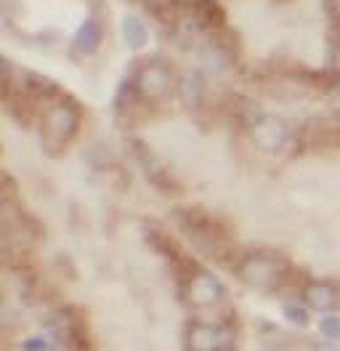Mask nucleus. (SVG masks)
I'll use <instances>...</instances> for the list:
<instances>
[{"mask_svg":"<svg viewBox=\"0 0 340 351\" xmlns=\"http://www.w3.org/2000/svg\"><path fill=\"white\" fill-rule=\"evenodd\" d=\"M236 277L255 293H276L290 277V263L274 250H250L236 261Z\"/></svg>","mask_w":340,"mask_h":351,"instance_id":"obj_1","label":"nucleus"},{"mask_svg":"<svg viewBox=\"0 0 340 351\" xmlns=\"http://www.w3.org/2000/svg\"><path fill=\"white\" fill-rule=\"evenodd\" d=\"M80 117H83V112H80L75 99L59 96V99L48 101V107L42 110L40 117L42 147L53 154L62 152L80 131Z\"/></svg>","mask_w":340,"mask_h":351,"instance_id":"obj_2","label":"nucleus"},{"mask_svg":"<svg viewBox=\"0 0 340 351\" xmlns=\"http://www.w3.org/2000/svg\"><path fill=\"white\" fill-rule=\"evenodd\" d=\"M178 80L181 77L175 75V66L162 56H154L136 66L130 88H133V96L141 99L144 104H160L178 90Z\"/></svg>","mask_w":340,"mask_h":351,"instance_id":"obj_3","label":"nucleus"},{"mask_svg":"<svg viewBox=\"0 0 340 351\" xmlns=\"http://www.w3.org/2000/svg\"><path fill=\"white\" fill-rule=\"evenodd\" d=\"M184 298L191 308L208 311V308L221 306L226 301V287L210 269L194 266V269H189L186 282H184Z\"/></svg>","mask_w":340,"mask_h":351,"instance_id":"obj_4","label":"nucleus"},{"mask_svg":"<svg viewBox=\"0 0 340 351\" xmlns=\"http://www.w3.org/2000/svg\"><path fill=\"white\" fill-rule=\"evenodd\" d=\"M181 229H184V234L189 237L191 245H194L197 250L208 253L210 258H223V256H226V250H229L226 237H223V232H221L210 219H205V216H199V213H184V216H181Z\"/></svg>","mask_w":340,"mask_h":351,"instance_id":"obj_5","label":"nucleus"},{"mask_svg":"<svg viewBox=\"0 0 340 351\" xmlns=\"http://www.w3.org/2000/svg\"><path fill=\"white\" fill-rule=\"evenodd\" d=\"M250 138L263 154H284L293 144V128L279 114H258L250 125Z\"/></svg>","mask_w":340,"mask_h":351,"instance_id":"obj_6","label":"nucleus"},{"mask_svg":"<svg viewBox=\"0 0 340 351\" xmlns=\"http://www.w3.org/2000/svg\"><path fill=\"white\" fill-rule=\"evenodd\" d=\"M184 349L186 351H234L232 330L215 322L194 319L184 330Z\"/></svg>","mask_w":340,"mask_h":351,"instance_id":"obj_7","label":"nucleus"},{"mask_svg":"<svg viewBox=\"0 0 340 351\" xmlns=\"http://www.w3.org/2000/svg\"><path fill=\"white\" fill-rule=\"evenodd\" d=\"M300 301L308 306V311H317V314H335L340 308V290L335 282H327V280H311L306 282L303 293H300Z\"/></svg>","mask_w":340,"mask_h":351,"instance_id":"obj_8","label":"nucleus"},{"mask_svg":"<svg viewBox=\"0 0 340 351\" xmlns=\"http://www.w3.org/2000/svg\"><path fill=\"white\" fill-rule=\"evenodd\" d=\"M101 40H104V24H101V19H96V16H88L77 27L75 38H72V51L77 56H93L99 51Z\"/></svg>","mask_w":340,"mask_h":351,"instance_id":"obj_9","label":"nucleus"},{"mask_svg":"<svg viewBox=\"0 0 340 351\" xmlns=\"http://www.w3.org/2000/svg\"><path fill=\"white\" fill-rule=\"evenodd\" d=\"M189 16L202 29H215L223 24V8L218 0H189Z\"/></svg>","mask_w":340,"mask_h":351,"instance_id":"obj_10","label":"nucleus"},{"mask_svg":"<svg viewBox=\"0 0 340 351\" xmlns=\"http://www.w3.org/2000/svg\"><path fill=\"white\" fill-rule=\"evenodd\" d=\"M123 40H125L130 51H141L149 43V27L144 24L141 16L127 14L125 19H123Z\"/></svg>","mask_w":340,"mask_h":351,"instance_id":"obj_11","label":"nucleus"},{"mask_svg":"<svg viewBox=\"0 0 340 351\" xmlns=\"http://www.w3.org/2000/svg\"><path fill=\"white\" fill-rule=\"evenodd\" d=\"M282 314H284V319L298 330L308 328V322H311V311H308V306H306L300 298H287V301L282 304Z\"/></svg>","mask_w":340,"mask_h":351,"instance_id":"obj_12","label":"nucleus"},{"mask_svg":"<svg viewBox=\"0 0 340 351\" xmlns=\"http://www.w3.org/2000/svg\"><path fill=\"white\" fill-rule=\"evenodd\" d=\"M319 335L327 341V343H338L340 341V317L338 314H324L319 319Z\"/></svg>","mask_w":340,"mask_h":351,"instance_id":"obj_13","label":"nucleus"},{"mask_svg":"<svg viewBox=\"0 0 340 351\" xmlns=\"http://www.w3.org/2000/svg\"><path fill=\"white\" fill-rule=\"evenodd\" d=\"M24 351H56V343H53V338L38 335V338L24 341Z\"/></svg>","mask_w":340,"mask_h":351,"instance_id":"obj_14","label":"nucleus"},{"mask_svg":"<svg viewBox=\"0 0 340 351\" xmlns=\"http://www.w3.org/2000/svg\"><path fill=\"white\" fill-rule=\"evenodd\" d=\"M332 72L340 77V40L335 43V48H332Z\"/></svg>","mask_w":340,"mask_h":351,"instance_id":"obj_15","label":"nucleus"},{"mask_svg":"<svg viewBox=\"0 0 340 351\" xmlns=\"http://www.w3.org/2000/svg\"><path fill=\"white\" fill-rule=\"evenodd\" d=\"M5 80H8V64L0 59V90L5 88Z\"/></svg>","mask_w":340,"mask_h":351,"instance_id":"obj_16","label":"nucleus"},{"mask_svg":"<svg viewBox=\"0 0 340 351\" xmlns=\"http://www.w3.org/2000/svg\"><path fill=\"white\" fill-rule=\"evenodd\" d=\"M314 351H340V349L335 346V343H321V346H317Z\"/></svg>","mask_w":340,"mask_h":351,"instance_id":"obj_17","label":"nucleus"},{"mask_svg":"<svg viewBox=\"0 0 340 351\" xmlns=\"http://www.w3.org/2000/svg\"><path fill=\"white\" fill-rule=\"evenodd\" d=\"M149 3H154L157 8H168V5H173V0H149Z\"/></svg>","mask_w":340,"mask_h":351,"instance_id":"obj_18","label":"nucleus"},{"mask_svg":"<svg viewBox=\"0 0 340 351\" xmlns=\"http://www.w3.org/2000/svg\"><path fill=\"white\" fill-rule=\"evenodd\" d=\"M332 11H335V16L340 19V0H332Z\"/></svg>","mask_w":340,"mask_h":351,"instance_id":"obj_19","label":"nucleus"},{"mask_svg":"<svg viewBox=\"0 0 340 351\" xmlns=\"http://www.w3.org/2000/svg\"><path fill=\"white\" fill-rule=\"evenodd\" d=\"M0 213H3V197H0Z\"/></svg>","mask_w":340,"mask_h":351,"instance_id":"obj_20","label":"nucleus"},{"mask_svg":"<svg viewBox=\"0 0 340 351\" xmlns=\"http://www.w3.org/2000/svg\"><path fill=\"white\" fill-rule=\"evenodd\" d=\"M338 93H340V90H338Z\"/></svg>","mask_w":340,"mask_h":351,"instance_id":"obj_21","label":"nucleus"}]
</instances>
